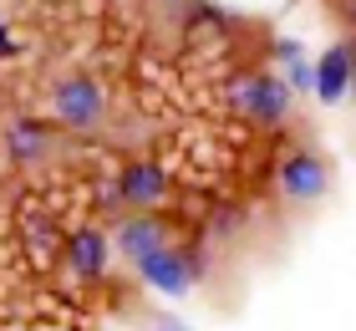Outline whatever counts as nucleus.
<instances>
[{"instance_id":"f257e3e1","label":"nucleus","mask_w":356,"mask_h":331,"mask_svg":"<svg viewBox=\"0 0 356 331\" xmlns=\"http://www.w3.org/2000/svg\"><path fill=\"white\" fill-rule=\"evenodd\" d=\"M112 97L102 92V82L87 77V72H72V77H56L51 82V118L61 132H76V138H102L112 132Z\"/></svg>"},{"instance_id":"f03ea898","label":"nucleus","mask_w":356,"mask_h":331,"mask_svg":"<svg viewBox=\"0 0 356 331\" xmlns=\"http://www.w3.org/2000/svg\"><path fill=\"white\" fill-rule=\"evenodd\" d=\"M229 107L254 128H275L290 118V87L275 72H245L229 82Z\"/></svg>"},{"instance_id":"7ed1b4c3","label":"nucleus","mask_w":356,"mask_h":331,"mask_svg":"<svg viewBox=\"0 0 356 331\" xmlns=\"http://www.w3.org/2000/svg\"><path fill=\"white\" fill-rule=\"evenodd\" d=\"M61 153L56 132L31 123V118H6L0 128V163H10V169H41V163H51Z\"/></svg>"},{"instance_id":"20e7f679","label":"nucleus","mask_w":356,"mask_h":331,"mask_svg":"<svg viewBox=\"0 0 356 331\" xmlns=\"http://www.w3.org/2000/svg\"><path fill=\"white\" fill-rule=\"evenodd\" d=\"M280 199L285 204H316L321 194L331 189V169H326V158L311 153V148H296V153H285L280 163Z\"/></svg>"},{"instance_id":"39448f33","label":"nucleus","mask_w":356,"mask_h":331,"mask_svg":"<svg viewBox=\"0 0 356 331\" xmlns=\"http://www.w3.org/2000/svg\"><path fill=\"white\" fill-rule=\"evenodd\" d=\"M112 245H118V255H122V260L143 265L148 255H158V250H168V245H173V229L158 220V214L133 209L127 220H118V229H112Z\"/></svg>"},{"instance_id":"423d86ee","label":"nucleus","mask_w":356,"mask_h":331,"mask_svg":"<svg viewBox=\"0 0 356 331\" xmlns=\"http://www.w3.org/2000/svg\"><path fill=\"white\" fill-rule=\"evenodd\" d=\"M163 189H168V178H163V169L158 163H148V158H133L122 169V178H118V199L127 209H153L158 199H163Z\"/></svg>"},{"instance_id":"0eeeda50","label":"nucleus","mask_w":356,"mask_h":331,"mask_svg":"<svg viewBox=\"0 0 356 331\" xmlns=\"http://www.w3.org/2000/svg\"><path fill=\"white\" fill-rule=\"evenodd\" d=\"M143 15H148V31H153V46L158 52H178V36L188 26V0H138Z\"/></svg>"},{"instance_id":"6e6552de","label":"nucleus","mask_w":356,"mask_h":331,"mask_svg":"<svg viewBox=\"0 0 356 331\" xmlns=\"http://www.w3.org/2000/svg\"><path fill=\"white\" fill-rule=\"evenodd\" d=\"M102 260H107L102 229H76V235L67 240V265H72L82 280H97V275H102Z\"/></svg>"},{"instance_id":"1a4fd4ad","label":"nucleus","mask_w":356,"mask_h":331,"mask_svg":"<svg viewBox=\"0 0 356 331\" xmlns=\"http://www.w3.org/2000/svg\"><path fill=\"white\" fill-rule=\"evenodd\" d=\"M138 275L158 280L163 291H184V286H188V260H184V250H178V245H168V250H158V255L143 260Z\"/></svg>"},{"instance_id":"9d476101","label":"nucleus","mask_w":356,"mask_h":331,"mask_svg":"<svg viewBox=\"0 0 356 331\" xmlns=\"http://www.w3.org/2000/svg\"><path fill=\"white\" fill-rule=\"evenodd\" d=\"M316 77H321V82H316L321 97H326V102H336V97L346 92V77H351V52H346V46H331Z\"/></svg>"}]
</instances>
